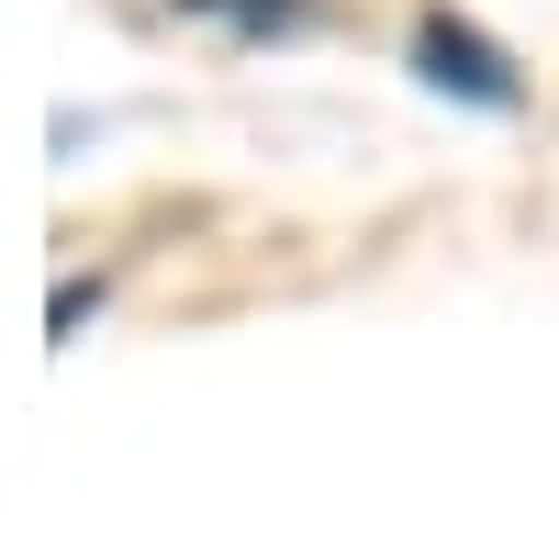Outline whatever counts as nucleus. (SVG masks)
Here are the masks:
<instances>
[{"label": "nucleus", "instance_id": "nucleus-1", "mask_svg": "<svg viewBox=\"0 0 559 548\" xmlns=\"http://www.w3.org/2000/svg\"><path fill=\"white\" fill-rule=\"evenodd\" d=\"M414 57H426V79L437 90H471V102H515V79H503V57H492V45L481 34H459V23H426V34H414Z\"/></svg>", "mask_w": 559, "mask_h": 548}, {"label": "nucleus", "instance_id": "nucleus-2", "mask_svg": "<svg viewBox=\"0 0 559 548\" xmlns=\"http://www.w3.org/2000/svg\"><path fill=\"white\" fill-rule=\"evenodd\" d=\"M202 12H247V23H292L302 0H202Z\"/></svg>", "mask_w": 559, "mask_h": 548}]
</instances>
